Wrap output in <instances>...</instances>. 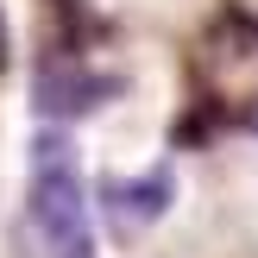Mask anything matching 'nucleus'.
<instances>
[{
  "label": "nucleus",
  "instance_id": "nucleus-4",
  "mask_svg": "<svg viewBox=\"0 0 258 258\" xmlns=\"http://www.w3.org/2000/svg\"><path fill=\"white\" fill-rule=\"evenodd\" d=\"M176 202V176H170V164H151V170H139V176H120V183H107L101 189V214H107L120 233H139V227H151L164 208Z\"/></svg>",
  "mask_w": 258,
  "mask_h": 258
},
{
  "label": "nucleus",
  "instance_id": "nucleus-5",
  "mask_svg": "<svg viewBox=\"0 0 258 258\" xmlns=\"http://www.w3.org/2000/svg\"><path fill=\"white\" fill-rule=\"evenodd\" d=\"M7 63H13V32H7V7H0V76H7Z\"/></svg>",
  "mask_w": 258,
  "mask_h": 258
},
{
  "label": "nucleus",
  "instance_id": "nucleus-1",
  "mask_svg": "<svg viewBox=\"0 0 258 258\" xmlns=\"http://www.w3.org/2000/svg\"><path fill=\"white\" fill-rule=\"evenodd\" d=\"M25 221H32L38 258H101L95 246V214H88V176L76 139H63L57 126L32 139L25 158Z\"/></svg>",
  "mask_w": 258,
  "mask_h": 258
},
{
  "label": "nucleus",
  "instance_id": "nucleus-3",
  "mask_svg": "<svg viewBox=\"0 0 258 258\" xmlns=\"http://www.w3.org/2000/svg\"><path fill=\"white\" fill-rule=\"evenodd\" d=\"M120 95V82L113 76H101V70H88V63H44V70L32 76V107H38V120H50V126H70V120H88L95 107H107V101Z\"/></svg>",
  "mask_w": 258,
  "mask_h": 258
},
{
  "label": "nucleus",
  "instance_id": "nucleus-2",
  "mask_svg": "<svg viewBox=\"0 0 258 258\" xmlns=\"http://www.w3.org/2000/svg\"><path fill=\"white\" fill-rule=\"evenodd\" d=\"M208 50H221V70H258V19L246 13H221L208 32ZM258 113V88H227V76H202V107L189 120H239Z\"/></svg>",
  "mask_w": 258,
  "mask_h": 258
}]
</instances>
